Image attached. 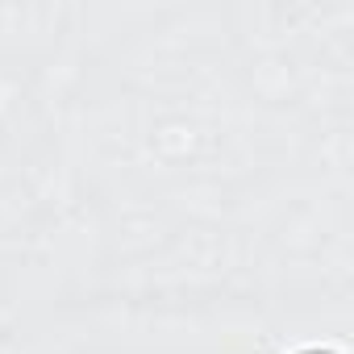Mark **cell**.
Instances as JSON below:
<instances>
[{"mask_svg":"<svg viewBox=\"0 0 354 354\" xmlns=\"http://www.w3.org/2000/svg\"><path fill=\"white\" fill-rule=\"evenodd\" d=\"M304 354H321V350H304Z\"/></svg>","mask_w":354,"mask_h":354,"instance_id":"6da1fadb","label":"cell"}]
</instances>
